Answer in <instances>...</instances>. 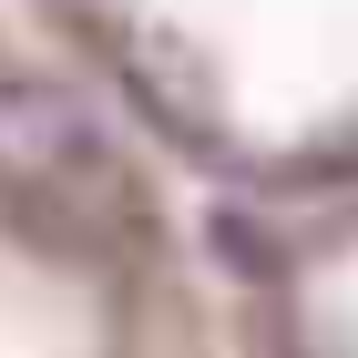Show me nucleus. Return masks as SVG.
Segmentation results:
<instances>
[{
	"label": "nucleus",
	"instance_id": "1",
	"mask_svg": "<svg viewBox=\"0 0 358 358\" xmlns=\"http://www.w3.org/2000/svg\"><path fill=\"white\" fill-rule=\"evenodd\" d=\"M0 174L10 185H72L103 174V123L52 72H0Z\"/></svg>",
	"mask_w": 358,
	"mask_h": 358
}]
</instances>
